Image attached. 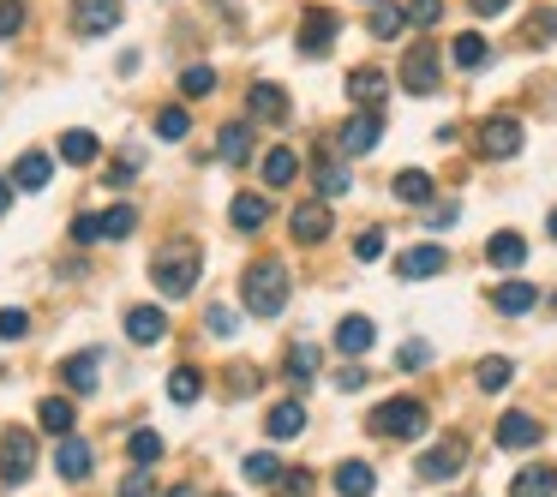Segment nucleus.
<instances>
[{
    "label": "nucleus",
    "mask_w": 557,
    "mask_h": 497,
    "mask_svg": "<svg viewBox=\"0 0 557 497\" xmlns=\"http://www.w3.org/2000/svg\"><path fill=\"white\" fill-rule=\"evenodd\" d=\"M198 246H186V240H168V246H156V258H150V282H156V294L162 300H186L192 288H198Z\"/></svg>",
    "instance_id": "1"
},
{
    "label": "nucleus",
    "mask_w": 557,
    "mask_h": 497,
    "mask_svg": "<svg viewBox=\"0 0 557 497\" xmlns=\"http://www.w3.org/2000/svg\"><path fill=\"white\" fill-rule=\"evenodd\" d=\"M288 270L276 264V258H258L246 276H240V300H246V312L252 318H282V306H288Z\"/></svg>",
    "instance_id": "2"
},
{
    "label": "nucleus",
    "mask_w": 557,
    "mask_h": 497,
    "mask_svg": "<svg viewBox=\"0 0 557 497\" xmlns=\"http://www.w3.org/2000/svg\"><path fill=\"white\" fill-rule=\"evenodd\" d=\"M366 426L378 438H420L426 432V402L420 396H390V402H378V414Z\"/></svg>",
    "instance_id": "3"
},
{
    "label": "nucleus",
    "mask_w": 557,
    "mask_h": 497,
    "mask_svg": "<svg viewBox=\"0 0 557 497\" xmlns=\"http://www.w3.org/2000/svg\"><path fill=\"white\" fill-rule=\"evenodd\" d=\"M30 468H36V438H30L24 426H12V432L0 438V486H24Z\"/></svg>",
    "instance_id": "4"
},
{
    "label": "nucleus",
    "mask_w": 557,
    "mask_h": 497,
    "mask_svg": "<svg viewBox=\"0 0 557 497\" xmlns=\"http://www.w3.org/2000/svg\"><path fill=\"white\" fill-rule=\"evenodd\" d=\"M462 468H468V444H462V438H444V444H432V450L414 462V474H420V480H432V486L456 480Z\"/></svg>",
    "instance_id": "5"
},
{
    "label": "nucleus",
    "mask_w": 557,
    "mask_h": 497,
    "mask_svg": "<svg viewBox=\"0 0 557 497\" xmlns=\"http://www.w3.org/2000/svg\"><path fill=\"white\" fill-rule=\"evenodd\" d=\"M402 84L414 90V96H432L444 78H438V42H414L408 54H402Z\"/></svg>",
    "instance_id": "6"
},
{
    "label": "nucleus",
    "mask_w": 557,
    "mask_h": 497,
    "mask_svg": "<svg viewBox=\"0 0 557 497\" xmlns=\"http://www.w3.org/2000/svg\"><path fill=\"white\" fill-rule=\"evenodd\" d=\"M336 30H342V18H336L330 6H306V18H300V54H306V60H318V54H330V42H336Z\"/></svg>",
    "instance_id": "7"
},
{
    "label": "nucleus",
    "mask_w": 557,
    "mask_h": 497,
    "mask_svg": "<svg viewBox=\"0 0 557 497\" xmlns=\"http://www.w3.org/2000/svg\"><path fill=\"white\" fill-rule=\"evenodd\" d=\"M378 138H384V114H378V108H360V114H348V120H342V132H336V144H342L348 156H366V150H378Z\"/></svg>",
    "instance_id": "8"
},
{
    "label": "nucleus",
    "mask_w": 557,
    "mask_h": 497,
    "mask_svg": "<svg viewBox=\"0 0 557 497\" xmlns=\"http://www.w3.org/2000/svg\"><path fill=\"white\" fill-rule=\"evenodd\" d=\"M516 150H522V120H516V114H492V120L480 126V156L510 162Z\"/></svg>",
    "instance_id": "9"
},
{
    "label": "nucleus",
    "mask_w": 557,
    "mask_h": 497,
    "mask_svg": "<svg viewBox=\"0 0 557 497\" xmlns=\"http://www.w3.org/2000/svg\"><path fill=\"white\" fill-rule=\"evenodd\" d=\"M288 228H294V240L300 246H324L330 240V198H312V204H294V216H288Z\"/></svg>",
    "instance_id": "10"
},
{
    "label": "nucleus",
    "mask_w": 557,
    "mask_h": 497,
    "mask_svg": "<svg viewBox=\"0 0 557 497\" xmlns=\"http://www.w3.org/2000/svg\"><path fill=\"white\" fill-rule=\"evenodd\" d=\"M450 270V252L444 246H408L402 258H396V276L402 282H432V276H444Z\"/></svg>",
    "instance_id": "11"
},
{
    "label": "nucleus",
    "mask_w": 557,
    "mask_h": 497,
    "mask_svg": "<svg viewBox=\"0 0 557 497\" xmlns=\"http://www.w3.org/2000/svg\"><path fill=\"white\" fill-rule=\"evenodd\" d=\"M120 0H72V24L84 30V36H108V30H120Z\"/></svg>",
    "instance_id": "12"
},
{
    "label": "nucleus",
    "mask_w": 557,
    "mask_h": 497,
    "mask_svg": "<svg viewBox=\"0 0 557 497\" xmlns=\"http://www.w3.org/2000/svg\"><path fill=\"white\" fill-rule=\"evenodd\" d=\"M12 186H18V192H48V186H54V156H48V150H24V156L12 162Z\"/></svg>",
    "instance_id": "13"
},
{
    "label": "nucleus",
    "mask_w": 557,
    "mask_h": 497,
    "mask_svg": "<svg viewBox=\"0 0 557 497\" xmlns=\"http://www.w3.org/2000/svg\"><path fill=\"white\" fill-rule=\"evenodd\" d=\"M54 468H60V480H72V486H78V480H90L96 450H90L84 438H72V432H66V438H60V450H54Z\"/></svg>",
    "instance_id": "14"
},
{
    "label": "nucleus",
    "mask_w": 557,
    "mask_h": 497,
    "mask_svg": "<svg viewBox=\"0 0 557 497\" xmlns=\"http://www.w3.org/2000/svg\"><path fill=\"white\" fill-rule=\"evenodd\" d=\"M348 96H354L360 108H384V96H390V72H378V66H354V72H348Z\"/></svg>",
    "instance_id": "15"
},
{
    "label": "nucleus",
    "mask_w": 557,
    "mask_h": 497,
    "mask_svg": "<svg viewBox=\"0 0 557 497\" xmlns=\"http://www.w3.org/2000/svg\"><path fill=\"white\" fill-rule=\"evenodd\" d=\"M126 336H132L138 348H156V342L168 336V318H162V306H132V312H126Z\"/></svg>",
    "instance_id": "16"
},
{
    "label": "nucleus",
    "mask_w": 557,
    "mask_h": 497,
    "mask_svg": "<svg viewBox=\"0 0 557 497\" xmlns=\"http://www.w3.org/2000/svg\"><path fill=\"white\" fill-rule=\"evenodd\" d=\"M540 438H546V426H540L534 414H504V420H498V444H504V450H534Z\"/></svg>",
    "instance_id": "17"
},
{
    "label": "nucleus",
    "mask_w": 557,
    "mask_h": 497,
    "mask_svg": "<svg viewBox=\"0 0 557 497\" xmlns=\"http://www.w3.org/2000/svg\"><path fill=\"white\" fill-rule=\"evenodd\" d=\"M246 114H252V120H270V126L288 120V96H282V84H252V90H246Z\"/></svg>",
    "instance_id": "18"
},
{
    "label": "nucleus",
    "mask_w": 557,
    "mask_h": 497,
    "mask_svg": "<svg viewBox=\"0 0 557 497\" xmlns=\"http://www.w3.org/2000/svg\"><path fill=\"white\" fill-rule=\"evenodd\" d=\"M486 264H492V270H522V264H528V240L510 234V228L492 234V240H486Z\"/></svg>",
    "instance_id": "19"
},
{
    "label": "nucleus",
    "mask_w": 557,
    "mask_h": 497,
    "mask_svg": "<svg viewBox=\"0 0 557 497\" xmlns=\"http://www.w3.org/2000/svg\"><path fill=\"white\" fill-rule=\"evenodd\" d=\"M492 306H498L504 318H522V312L540 306V288H534V282H498V288H492Z\"/></svg>",
    "instance_id": "20"
},
{
    "label": "nucleus",
    "mask_w": 557,
    "mask_h": 497,
    "mask_svg": "<svg viewBox=\"0 0 557 497\" xmlns=\"http://www.w3.org/2000/svg\"><path fill=\"white\" fill-rule=\"evenodd\" d=\"M96 156H102V138H96V132H84V126L60 132V162H72V168H90Z\"/></svg>",
    "instance_id": "21"
},
{
    "label": "nucleus",
    "mask_w": 557,
    "mask_h": 497,
    "mask_svg": "<svg viewBox=\"0 0 557 497\" xmlns=\"http://www.w3.org/2000/svg\"><path fill=\"white\" fill-rule=\"evenodd\" d=\"M228 222H234L240 234H258V228L270 222V204H264L258 192H234V204H228Z\"/></svg>",
    "instance_id": "22"
},
{
    "label": "nucleus",
    "mask_w": 557,
    "mask_h": 497,
    "mask_svg": "<svg viewBox=\"0 0 557 497\" xmlns=\"http://www.w3.org/2000/svg\"><path fill=\"white\" fill-rule=\"evenodd\" d=\"M372 342H378V330H372V318H360V312H354V318H342V324H336V348H342L348 360H360V354H366Z\"/></svg>",
    "instance_id": "23"
},
{
    "label": "nucleus",
    "mask_w": 557,
    "mask_h": 497,
    "mask_svg": "<svg viewBox=\"0 0 557 497\" xmlns=\"http://www.w3.org/2000/svg\"><path fill=\"white\" fill-rule=\"evenodd\" d=\"M216 156H222V162H234V168H240V162H252V126H246V120H228V126H222V138H216Z\"/></svg>",
    "instance_id": "24"
},
{
    "label": "nucleus",
    "mask_w": 557,
    "mask_h": 497,
    "mask_svg": "<svg viewBox=\"0 0 557 497\" xmlns=\"http://www.w3.org/2000/svg\"><path fill=\"white\" fill-rule=\"evenodd\" d=\"M264 432H270L276 444L300 438V432H306V408H300V402H276V408H270V420H264Z\"/></svg>",
    "instance_id": "25"
},
{
    "label": "nucleus",
    "mask_w": 557,
    "mask_h": 497,
    "mask_svg": "<svg viewBox=\"0 0 557 497\" xmlns=\"http://www.w3.org/2000/svg\"><path fill=\"white\" fill-rule=\"evenodd\" d=\"M366 30H372L378 42H396V36L408 30V12H402V6H390V0H372V18H366Z\"/></svg>",
    "instance_id": "26"
},
{
    "label": "nucleus",
    "mask_w": 557,
    "mask_h": 497,
    "mask_svg": "<svg viewBox=\"0 0 557 497\" xmlns=\"http://www.w3.org/2000/svg\"><path fill=\"white\" fill-rule=\"evenodd\" d=\"M336 492L342 497H372L378 492V474H372L366 462H342V468H336Z\"/></svg>",
    "instance_id": "27"
},
{
    "label": "nucleus",
    "mask_w": 557,
    "mask_h": 497,
    "mask_svg": "<svg viewBox=\"0 0 557 497\" xmlns=\"http://www.w3.org/2000/svg\"><path fill=\"white\" fill-rule=\"evenodd\" d=\"M198 396H204V372H198V366H174V372H168V402L192 408Z\"/></svg>",
    "instance_id": "28"
},
{
    "label": "nucleus",
    "mask_w": 557,
    "mask_h": 497,
    "mask_svg": "<svg viewBox=\"0 0 557 497\" xmlns=\"http://www.w3.org/2000/svg\"><path fill=\"white\" fill-rule=\"evenodd\" d=\"M510 497H557V468H522L510 480Z\"/></svg>",
    "instance_id": "29"
},
{
    "label": "nucleus",
    "mask_w": 557,
    "mask_h": 497,
    "mask_svg": "<svg viewBox=\"0 0 557 497\" xmlns=\"http://www.w3.org/2000/svg\"><path fill=\"white\" fill-rule=\"evenodd\" d=\"M450 54H456V66H462V72H480V66L492 60V42L468 30V36H456V42H450Z\"/></svg>",
    "instance_id": "30"
},
{
    "label": "nucleus",
    "mask_w": 557,
    "mask_h": 497,
    "mask_svg": "<svg viewBox=\"0 0 557 497\" xmlns=\"http://www.w3.org/2000/svg\"><path fill=\"white\" fill-rule=\"evenodd\" d=\"M390 192H396L402 204H432V174H426V168H402Z\"/></svg>",
    "instance_id": "31"
},
{
    "label": "nucleus",
    "mask_w": 557,
    "mask_h": 497,
    "mask_svg": "<svg viewBox=\"0 0 557 497\" xmlns=\"http://www.w3.org/2000/svg\"><path fill=\"white\" fill-rule=\"evenodd\" d=\"M96 366H102V354H72V360L60 366L66 390H96Z\"/></svg>",
    "instance_id": "32"
},
{
    "label": "nucleus",
    "mask_w": 557,
    "mask_h": 497,
    "mask_svg": "<svg viewBox=\"0 0 557 497\" xmlns=\"http://www.w3.org/2000/svg\"><path fill=\"white\" fill-rule=\"evenodd\" d=\"M294 174H300V156H294V150H288V144H282V150H270V156H264V186H288V180H294Z\"/></svg>",
    "instance_id": "33"
},
{
    "label": "nucleus",
    "mask_w": 557,
    "mask_h": 497,
    "mask_svg": "<svg viewBox=\"0 0 557 497\" xmlns=\"http://www.w3.org/2000/svg\"><path fill=\"white\" fill-rule=\"evenodd\" d=\"M36 420H42V432L66 438V432H72V402H66V396H48V402L36 408Z\"/></svg>",
    "instance_id": "34"
},
{
    "label": "nucleus",
    "mask_w": 557,
    "mask_h": 497,
    "mask_svg": "<svg viewBox=\"0 0 557 497\" xmlns=\"http://www.w3.org/2000/svg\"><path fill=\"white\" fill-rule=\"evenodd\" d=\"M348 186H354V174H348L342 162H330V156H324V162H318V198H342Z\"/></svg>",
    "instance_id": "35"
},
{
    "label": "nucleus",
    "mask_w": 557,
    "mask_h": 497,
    "mask_svg": "<svg viewBox=\"0 0 557 497\" xmlns=\"http://www.w3.org/2000/svg\"><path fill=\"white\" fill-rule=\"evenodd\" d=\"M96 222H102V240H126V234L138 228V210H132V204H114V210H102Z\"/></svg>",
    "instance_id": "36"
},
{
    "label": "nucleus",
    "mask_w": 557,
    "mask_h": 497,
    "mask_svg": "<svg viewBox=\"0 0 557 497\" xmlns=\"http://www.w3.org/2000/svg\"><path fill=\"white\" fill-rule=\"evenodd\" d=\"M510 378H516V366H510L504 354H492V360H480V390H486V396H498V390H510Z\"/></svg>",
    "instance_id": "37"
},
{
    "label": "nucleus",
    "mask_w": 557,
    "mask_h": 497,
    "mask_svg": "<svg viewBox=\"0 0 557 497\" xmlns=\"http://www.w3.org/2000/svg\"><path fill=\"white\" fill-rule=\"evenodd\" d=\"M126 456H132V468H150V462H162V438L144 426V432H132V438H126Z\"/></svg>",
    "instance_id": "38"
},
{
    "label": "nucleus",
    "mask_w": 557,
    "mask_h": 497,
    "mask_svg": "<svg viewBox=\"0 0 557 497\" xmlns=\"http://www.w3.org/2000/svg\"><path fill=\"white\" fill-rule=\"evenodd\" d=\"M240 468H246V480H252V486H276V474H282V462H276L270 450H252Z\"/></svg>",
    "instance_id": "39"
},
{
    "label": "nucleus",
    "mask_w": 557,
    "mask_h": 497,
    "mask_svg": "<svg viewBox=\"0 0 557 497\" xmlns=\"http://www.w3.org/2000/svg\"><path fill=\"white\" fill-rule=\"evenodd\" d=\"M210 90H216V72H210V66H186V72H180V96H186V102H198V96H210Z\"/></svg>",
    "instance_id": "40"
},
{
    "label": "nucleus",
    "mask_w": 557,
    "mask_h": 497,
    "mask_svg": "<svg viewBox=\"0 0 557 497\" xmlns=\"http://www.w3.org/2000/svg\"><path fill=\"white\" fill-rule=\"evenodd\" d=\"M156 132H162V138H168V144H180V138H186V132H192V114H186V108H180V102H174V108H162V114H156Z\"/></svg>",
    "instance_id": "41"
},
{
    "label": "nucleus",
    "mask_w": 557,
    "mask_h": 497,
    "mask_svg": "<svg viewBox=\"0 0 557 497\" xmlns=\"http://www.w3.org/2000/svg\"><path fill=\"white\" fill-rule=\"evenodd\" d=\"M288 378H294V384H312V378H318V348H312V342H300V348L288 354Z\"/></svg>",
    "instance_id": "42"
},
{
    "label": "nucleus",
    "mask_w": 557,
    "mask_h": 497,
    "mask_svg": "<svg viewBox=\"0 0 557 497\" xmlns=\"http://www.w3.org/2000/svg\"><path fill=\"white\" fill-rule=\"evenodd\" d=\"M522 36H528V48H546V42L557 36V12H552V6H540V12L528 18V30H522Z\"/></svg>",
    "instance_id": "43"
},
{
    "label": "nucleus",
    "mask_w": 557,
    "mask_h": 497,
    "mask_svg": "<svg viewBox=\"0 0 557 497\" xmlns=\"http://www.w3.org/2000/svg\"><path fill=\"white\" fill-rule=\"evenodd\" d=\"M24 18H30L24 0H0V42H12V36L24 30Z\"/></svg>",
    "instance_id": "44"
},
{
    "label": "nucleus",
    "mask_w": 557,
    "mask_h": 497,
    "mask_svg": "<svg viewBox=\"0 0 557 497\" xmlns=\"http://www.w3.org/2000/svg\"><path fill=\"white\" fill-rule=\"evenodd\" d=\"M384 246H390V240H384V228H366V234L354 240V258H360V264H372V258H384Z\"/></svg>",
    "instance_id": "45"
},
{
    "label": "nucleus",
    "mask_w": 557,
    "mask_h": 497,
    "mask_svg": "<svg viewBox=\"0 0 557 497\" xmlns=\"http://www.w3.org/2000/svg\"><path fill=\"white\" fill-rule=\"evenodd\" d=\"M24 330H30V318L18 306H0V342H24Z\"/></svg>",
    "instance_id": "46"
},
{
    "label": "nucleus",
    "mask_w": 557,
    "mask_h": 497,
    "mask_svg": "<svg viewBox=\"0 0 557 497\" xmlns=\"http://www.w3.org/2000/svg\"><path fill=\"white\" fill-rule=\"evenodd\" d=\"M276 492H282V497H312V474H306V468H294V474H276Z\"/></svg>",
    "instance_id": "47"
},
{
    "label": "nucleus",
    "mask_w": 557,
    "mask_h": 497,
    "mask_svg": "<svg viewBox=\"0 0 557 497\" xmlns=\"http://www.w3.org/2000/svg\"><path fill=\"white\" fill-rule=\"evenodd\" d=\"M204 330H210V336H234V330H240V318H234L228 306H210V312H204Z\"/></svg>",
    "instance_id": "48"
},
{
    "label": "nucleus",
    "mask_w": 557,
    "mask_h": 497,
    "mask_svg": "<svg viewBox=\"0 0 557 497\" xmlns=\"http://www.w3.org/2000/svg\"><path fill=\"white\" fill-rule=\"evenodd\" d=\"M228 396H234V402H246V396H258V372H252V366H240V372H228Z\"/></svg>",
    "instance_id": "49"
},
{
    "label": "nucleus",
    "mask_w": 557,
    "mask_h": 497,
    "mask_svg": "<svg viewBox=\"0 0 557 497\" xmlns=\"http://www.w3.org/2000/svg\"><path fill=\"white\" fill-rule=\"evenodd\" d=\"M444 18V0H408V24H438Z\"/></svg>",
    "instance_id": "50"
},
{
    "label": "nucleus",
    "mask_w": 557,
    "mask_h": 497,
    "mask_svg": "<svg viewBox=\"0 0 557 497\" xmlns=\"http://www.w3.org/2000/svg\"><path fill=\"white\" fill-rule=\"evenodd\" d=\"M120 497H156V486H150V468H132V474L120 480Z\"/></svg>",
    "instance_id": "51"
},
{
    "label": "nucleus",
    "mask_w": 557,
    "mask_h": 497,
    "mask_svg": "<svg viewBox=\"0 0 557 497\" xmlns=\"http://www.w3.org/2000/svg\"><path fill=\"white\" fill-rule=\"evenodd\" d=\"M426 360H432V348H426V342H408V348L396 354V366H402V372H420Z\"/></svg>",
    "instance_id": "52"
},
{
    "label": "nucleus",
    "mask_w": 557,
    "mask_h": 497,
    "mask_svg": "<svg viewBox=\"0 0 557 497\" xmlns=\"http://www.w3.org/2000/svg\"><path fill=\"white\" fill-rule=\"evenodd\" d=\"M72 240H78V246H96V240H102V222H96V216H78V222H72Z\"/></svg>",
    "instance_id": "53"
},
{
    "label": "nucleus",
    "mask_w": 557,
    "mask_h": 497,
    "mask_svg": "<svg viewBox=\"0 0 557 497\" xmlns=\"http://www.w3.org/2000/svg\"><path fill=\"white\" fill-rule=\"evenodd\" d=\"M366 378H372L366 366H342V372H336V390H348V396H354V390H366Z\"/></svg>",
    "instance_id": "54"
},
{
    "label": "nucleus",
    "mask_w": 557,
    "mask_h": 497,
    "mask_svg": "<svg viewBox=\"0 0 557 497\" xmlns=\"http://www.w3.org/2000/svg\"><path fill=\"white\" fill-rule=\"evenodd\" d=\"M468 6H474V12H480V18H498V12H510V6H516V0H468Z\"/></svg>",
    "instance_id": "55"
},
{
    "label": "nucleus",
    "mask_w": 557,
    "mask_h": 497,
    "mask_svg": "<svg viewBox=\"0 0 557 497\" xmlns=\"http://www.w3.org/2000/svg\"><path fill=\"white\" fill-rule=\"evenodd\" d=\"M108 186H132V156H126V162H114V168H108Z\"/></svg>",
    "instance_id": "56"
},
{
    "label": "nucleus",
    "mask_w": 557,
    "mask_h": 497,
    "mask_svg": "<svg viewBox=\"0 0 557 497\" xmlns=\"http://www.w3.org/2000/svg\"><path fill=\"white\" fill-rule=\"evenodd\" d=\"M450 222H456V204H438V210L426 216V228H450Z\"/></svg>",
    "instance_id": "57"
},
{
    "label": "nucleus",
    "mask_w": 557,
    "mask_h": 497,
    "mask_svg": "<svg viewBox=\"0 0 557 497\" xmlns=\"http://www.w3.org/2000/svg\"><path fill=\"white\" fill-rule=\"evenodd\" d=\"M12 192H18V186H12V174H6V180H0V216L12 210Z\"/></svg>",
    "instance_id": "58"
},
{
    "label": "nucleus",
    "mask_w": 557,
    "mask_h": 497,
    "mask_svg": "<svg viewBox=\"0 0 557 497\" xmlns=\"http://www.w3.org/2000/svg\"><path fill=\"white\" fill-rule=\"evenodd\" d=\"M162 497H198V492L192 486H174V492H162Z\"/></svg>",
    "instance_id": "59"
},
{
    "label": "nucleus",
    "mask_w": 557,
    "mask_h": 497,
    "mask_svg": "<svg viewBox=\"0 0 557 497\" xmlns=\"http://www.w3.org/2000/svg\"><path fill=\"white\" fill-rule=\"evenodd\" d=\"M546 228H552V240H557V210H552V222H546Z\"/></svg>",
    "instance_id": "60"
}]
</instances>
